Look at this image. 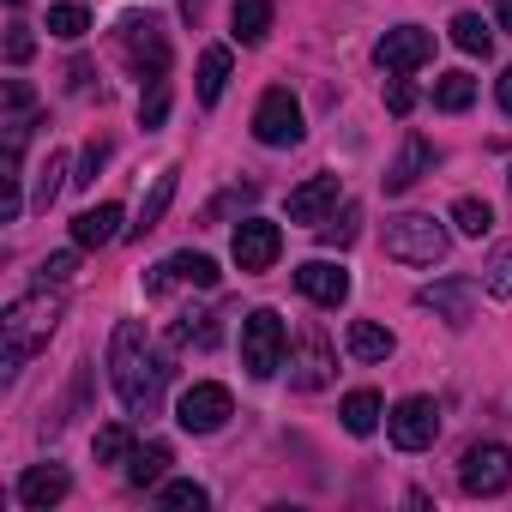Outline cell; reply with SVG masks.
Listing matches in <instances>:
<instances>
[{"mask_svg":"<svg viewBox=\"0 0 512 512\" xmlns=\"http://www.w3.org/2000/svg\"><path fill=\"white\" fill-rule=\"evenodd\" d=\"M494 19H500V31H512V0H494Z\"/></svg>","mask_w":512,"mask_h":512,"instance_id":"obj_42","label":"cell"},{"mask_svg":"<svg viewBox=\"0 0 512 512\" xmlns=\"http://www.w3.org/2000/svg\"><path fill=\"white\" fill-rule=\"evenodd\" d=\"M73 272H79V260H73V253H49V260L37 266V290H61Z\"/></svg>","mask_w":512,"mask_h":512,"instance_id":"obj_37","label":"cell"},{"mask_svg":"<svg viewBox=\"0 0 512 512\" xmlns=\"http://www.w3.org/2000/svg\"><path fill=\"white\" fill-rule=\"evenodd\" d=\"M169 284H193V290H217V260L211 253H175L145 278V296H163Z\"/></svg>","mask_w":512,"mask_h":512,"instance_id":"obj_13","label":"cell"},{"mask_svg":"<svg viewBox=\"0 0 512 512\" xmlns=\"http://www.w3.org/2000/svg\"><path fill=\"white\" fill-rule=\"evenodd\" d=\"M91 31V13L79 7V0H67V7H49V37H61V43H79Z\"/></svg>","mask_w":512,"mask_h":512,"instance_id":"obj_31","label":"cell"},{"mask_svg":"<svg viewBox=\"0 0 512 512\" xmlns=\"http://www.w3.org/2000/svg\"><path fill=\"white\" fill-rule=\"evenodd\" d=\"M386 434H392L398 452H428V446L440 440V410H434V398H398V404L386 410Z\"/></svg>","mask_w":512,"mask_h":512,"instance_id":"obj_6","label":"cell"},{"mask_svg":"<svg viewBox=\"0 0 512 512\" xmlns=\"http://www.w3.org/2000/svg\"><path fill=\"white\" fill-rule=\"evenodd\" d=\"M91 452H97V464H121V458H133V434L121 422H109V428H97Z\"/></svg>","mask_w":512,"mask_h":512,"instance_id":"obj_34","label":"cell"},{"mask_svg":"<svg viewBox=\"0 0 512 512\" xmlns=\"http://www.w3.org/2000/svg\"><path fill=\"white\" fill-rule=\"evenodd\" d=\"M500 109H506V115H512V67H506V73H500Z\"/></svg>","mask_w":512,"mask_h":512,"instance_id":"obj_41","label":"cell"},{"mask_svg":"<svg viewBox=\"0 0 512 512\" xmlns=\"http://www.w3.org/2000/svg\"><path fill=\"white\" fill-rule=\"evenodd\" d=\"M229 247H235V266H241L247 278H253V272H272L278 253H284V229H278L272 217H247V223H235Z\"/></svg>","mask_w":512,"mask_h":512,"instance_id":"obj_8","label":"cell"},{"mask_svg":"<svg viewBox=\"0 0 512 512\" xmlns=\"http://www.w3.org/2000/svg\"><path fill=\"white\" fill-rule=\"evenodd\" d=\"M229 25H235V43H266V31H272V0H235V13H229Z\"/></svg>","mask_w":512,"mask_h":512,"instance_id":"obj_22","label":"cell"},{"mask_svg":"<svg viewBox=\"0 0 512 512\" xmlns=\"http://www.w3.org/2000/svg\"><path fill=\"white\" fill-rule=\"evenodd\" d=\"M121 49L133 55V67L145 79H163L169 73V37H163V19H121Z\"/></svg>","mask_w":512,"mask_h":512,"instance_id":"obj_10","label":"cell"},{"mask_svg":"<svg viewBox=\"0 0 512 512\" xmlns=\"http://www.w3.org/2000/svg\"><path fill=\"white\" fill-rule=\"evenodd\" d=\"M476 103V79L470 73H446L440 85H434V109H446V115H464Z\"/></svg>","mask_w":512,"mask_h":512,"instance_id":"obj_27","label":"cell"},{"mask_svg":"<svg viewBox=\"0 0 512 512\" xmlns=\"http://www.w3.org/2000/svg\"><path fill=\"white\" fill-rule=\"evenodd\" d=\"M61 175H67V157H61V151H49V157H43V169H37L31 211H49V205H55V193H61Z\"/></svg>","mask_w":512,"mask_h":512,"instance_id":"obj_32","label":"cell"},{"mask_svg":"<svg viewBox=\"0 0 512 512\" xmlns=\"http://www.w3.org/2000/svg\"><path fill=\"white\" fill-rule=\"evenodd\" d=\"M506 181H512V175H506Z\"/></svg>","mask_w":512,"mask_h":512,"instance_id":"obj_44","label":"cell"},{"mask_svg":"<svg viewBox=\"0 0 512 512\" xmlns=\"http://www.w3.org/2000/svg\"><path fill=\"white\" fill-rule=\"evenodd\" d=\"M452 43H458L464 55H488V49H494V37H488V25H482L476 13H458V19H452Z\"/></svg>","mask_w":512,"mask_h":512,"instance_id":"obj_33","label":"cell"},{"mask_svg":"<svg viewBox=\"0 0 512 512\" xmlns=\"http://www.w3.org/2000/svg\"><path fill=\"white\" fill-rule=\"evenodd\" d=\"M73 494V476L61 470V464H31L25 476H19V506H31V512H49V506H61Z\"/></svg>","mask_w":512,"mask_h":512,"instance_id":"obj_16","label":"cell"},{"mask_svg":"<svg viewBox=\"0 0 512 512\" xmlns=\"http://www.w3.org/2000/svg\"><path fill=\"white\" fill-rule=\"evenodd\" d=\"M386 109H392V115H410V109H416V85H410L404 73L386 85Z\"/></svg>","mask_w":512,"mask_h":512,"instance_id":"obj_40","label":"cell"},{"mask_svg":"<svg viewBox=\"0 0 512 512\" xmlns=\"http://www.w3.org/2000/svg\"><path fill=\"white\" fill-rule=\"evenodd\" d=\"M452 229H458V235H470V241H482V235L494 229V211H488L482 199H470V193H464V199H452Z\"/></svg>","mask_w":512,"mask_h":512,"instance_id":"obj_28","label":"cell"},{"mask_svg":"<svg viewBox=\"0 0 512 512\" xmlns=\"http://www.w3.org/2000/svg\"><path fill=\"white\" fill-rule=\"evenodd\" d=\"M103 163H109V139H91V145H85V157H79V175H73V181H79V187H91Z\"/></svg>","mask_w":512,"mask_h":512,"instance_id":"obj_38","label":"cell"},{"mask_svg":"<svg viewBox=\"0 0 512 512\" xmlns=\"http://www.w3.org/2000/svg\"><path fill=\"white\" fill-rule=\"evenodd\" d=\"M229 416H235V398H229V386H217V380L187 386L181 404H175V422H181L187 434H217Z\"/></svg>","mask_w":512,"mask_h":512,"instance_id":"obj_7","label":"cell"},{"mask_svg":"<svg viewBox=\"0 0 512 512\" xmlns=\"http://www.w3.org/2000/svg\"><path fill=\"white\" fill-rule=\"evenodd\" d=\"M338 416H344V428H350V434H374V428H380V416H386V404H380V392H350Z\"/></svg>","mask_w":512,"mask_h":512,"instance_id":"obj_25","label":"cell"},{"mask_svg":"<svg viewBox=\"0 0 512 512\" xmlns=\"http://www.w3.org/2000/svg\"><path fill=\"white\" fill-rule=\"evenodd\" d=\"M482 290L488 296H512V241H500L482 260Z\"/></svg>","mask_w":512,"mask_h":512,"instance_id":"obj_30","label":"cell"},{"mask_svg":"<svg viewBox=\"0 0 512 512\" xmlns=\"http://www.w3.org/2000/svg\"><path fill=\"white\" fill-rule=\"evenodd\" d=\"M356 235H362V211H356V205H344V211H332V217L320 223V247H332V253L350 247Z\"/></svg>","mask_w":512,"mask_h":512,"instance_id":"obj_29","label":"cell"},{"mask_svg":"<svg viewBox=\"0 0 512 512\" xmlns=\"http://www.w3.org/2000/svg\"><path fill=\"white\" fill-rule=\"evenodd\" d=\"M175 175H181V169H163V175L151 181V193H145V205H139V223H133V235H139V241L163 223V211H169V199H175Z\"/></svg>","mask_w":512,"mask_h":512,"instance_id":"obj_23","label":"cell"},{"mask_svg":"<svg viewBox=\"0 0 512 512\" xmlns=\"http://www.w3.org/2000/svg\"><path fill=\"white\" fill-rule=\"evenodd\" d=\"M157 500H163V506H175V512H205V488H199V482H187V476L157 482Z\"/></svg>","mask_w":512,"mask_h":512,"instance_id":"obj_35","label":"cell"},{"mask_svg":"<svg viewBox=\"0 0 512 512\" xmlns=\"http://www.w3.org/2000/svg\"><path fill=\"white\" fill-rule=\"evenodd\" d=\"M13 7H19V0H13Z\"/></svg>","mask_w":512,"mask_h":512,"instance_id":"obj_43","label":"cell"},{"mask_svg":"<svg viewBox=\"0 0 512 512\" xmlns=\"http://www.w3.org/2000/svg\"><path fill=\"white\" fill-rule=\"evenodd\" d=\"M115 235H121V205H91V211L73 217V241L79 247H109Z\"/></svg>","mask_w":512,"mask_h":512,"instance_id":"obj_19","label":"cell"},{"mask_svg":"<svg viewBox=\"0 0 512 512\" xmlns=\"http://www.w3.org/2000/svg\"><path fill=\"white\" fill-rule=\"evenodd\" d=\"M223 85H229V49H205L199 55V103L211 109L223 97Z\"/></svg>","mask_w":512,"mask_h":512,"instance_id":"obj_26","label":"cell"},{"mask_svg":"<svg viewBox=\"0 0 512 512\" xmlns=\"http://www.w3.org/2000/svg\"><path fill=\"white\" fill-rule=\"evenodd\" d=\"M332 368H338V356H332L326 332L308 326L302 344L290 350V386H296V392H320V386H332Z\"/></svg>","mask_w":512,"mask_h":512,"instance_id":"obj_12","label":"cell"},{"mask_svg":"<svg viewBox=\"0 0 512 512\" xmlns=\"http://www.w3.org/2000/svg\"><path fill=\"white\" fill-rule=\"evenodd\" d=\"M458 488L488 500V494H506L512 488V452L506 446H470L464 464H458Z\"/></svg>","mask_w":512,"mask_h":512,"instance_id":"obj_9","label":"cell"},{"mask_svg":"<svg viewBox=\"0 0 512 512\" xmlns=\"http://www.w3.org/2000/svg\"><path fill=\"white\" fill-rule=\"evenodd\" d=\"M416 308H428V314H440V320H452V326H470V314H476V284H470V278H440V284L416 290Z\"/></svg>","mask_w":512,"mask_h":512,"instance_id":"obj_15","label":"cell"},{"mask_svg":"<svg viewBox=\"0 0 512 512\" xmlns=\"http://www.w3.org/2000/svg\"><path fill=\"white\" fill-rule=\"evenodd\" d=\"M428 169H434V145H428L422 133H410V139H404V151H398V163L386 169V193H410Z\"/></svg>","mask_w":512,"mask_h":512,"instance_id":"obj_18","label":"cell"},{"mask_svg":"<svg viewBox=\"0 0 512 512\" xmlns=\"http://www.w3.org/2000/svg\"><path fill=\"white\" fill-rule=\"evenodd\" d=\"M296 290L308 302H320V308H344L350 302V272L332 266V260H302L296 266Z\"/></svg>","mask_w":512,"mask_h":512,"instance_id":"obj_14","label":"cell"},{"mask_svg":"<svg viewBox=\"0 0 512 512\" xmlns=\"http://www.w3.org/2000/svg\"><path fill=\"white\" fill-rule=\"evenodd\" d=\"M31 55H37V37H31L25 25H13V31H7V61H13V67H25Z\"/></svg>","mask_w":512,"mask_h":512,"instance_id":"obj_39","label":"cell"},{"mask_svg":"<svg viewBox=\"0 0 512 512\" xmlns=\"http://www.w3.org/2000/svg\"><path fill=\"white\" fill-rule=\"evenodd\" d=\"M55 320H61V302H55L49 290H37V296L13 302V308H7V320H0V368L19 374V368H25V362L55 338Z\"/></svg>","mask_w":512,"mask_h":512,"instance_id":"obj_2","label":"cell"},{"mask_svg":"<svg viewBox=\"0 0 512 512\" xmlns=\"http://www.w3.org/2000/svg\"><path fill=\"white\" fill-rule=\"evenodd\" d=\"M446 247H452V235L428 211H404V217L386 223V253H392L398 266H440Z\"/></svg>","mask_w":512,"mask_h":512,"instance_id":"obj_3","label":"cell"},{"mask_svg":"<svg viewBox=\"0 0 512 512\" xmlns=\"http://www.w3.org/2000/svg\"><path fill=\"white\" fill-rule=\"evenodd\" d=\"M284 350H290V332H284V320L272 308H253L241 320V362H247L253 380H272L284 368Z\"/></svg>","mask_w":512,"mask_h":512,"instance_id":"obj_4","label":"cell"},{"mask_svg":"<svg viewBox=\"0 0 512 512\" xmlns=\"http://www.w3.org/2000/svg\"><path fill=\"white\" fill-rule=\"evenodd\" d=\"M374 61H380L386 73H416V67H428V61H434V31L398 25V31H386V37L374 43Z\"/></svg>","mask_w":512,"mask_h":512,"instance_id":"obj_11","label":"cell"},{"mask_svg":"<svg viewBox=\"0 0 512 512\" xmlns=\"http://www.w3.org/2000/svg\"><path fill=\"white\" fill-rule=\"evenodd\" d=\"M109 380H115L127 416H157L163 386H169V362L151 350V338H145L139 320H121L115 326V338H109Z\"/></svg>","mask_w":512,"mask_h":512,"instance_id":"obj_1","label":"cell"},{"mask_svg":"<svg viewBox=\"0 0 512 512\" xmlns=\"http://www.w3.org/2000/svg\"><path fill=\"white\" fill-rule=\"evenodd\" d=\"M253 139L272 145V151H284V145L302 139V103H296L290 85H272V91L260 97V109H253Z\"/></svg>","mask_w":512,"mask_h":512,"instance_id":"obj_5","label":"cell"},{"mask_svg":"<svg viewBox=\"0 0 512 512\" xmlns=\"http://www.w3.org/2000/svg\"><path fill=\"white\" fill-rule=\"evenodd\" d=\"M163 115H169V73H163V79H151V91L139 97V127L151 133V127H163Z\"/></svg>","mask_w":512,"mask_h":512,"instance_id":"obj_36","label":"cell"},{"mask_svg":"<svg viewBox=\"0 0 512 512\" xmlns=\"http://www.w3.org/2000/svg\"><path fill=\"white\" fill-rule=\"evenodd\" d=\"M338 211V175H314V181H302L296 193H290V223H326Z\"/></svg>","mask_w":512,"mask_h":512,"instance_id":"obj_17","label":"cell"},{"mask_svg":"<svg viewBox=\"0 0 512 512\" xmlns=\"http://www.w3.org/2000/svg\"><path fill=\"white\" fill-rule=\"evenodd\" d=\"M169 464H175V452H169L163 440H145V446H133V458H127V482H133V488H151V482H163Z\"/></svg>","mask_w":512,"mask_h":512,"instance_id":"obj_21","label":"cell"},{"mask_svg":"<svg viewBox=\"0 0 512 512\" xmlns=\"http://www.w3.org/2000/svg\"><path fill=\"white\" fill-rule=\"evenodd\" d=\"M223 314H181L175 326H169V344H193V350H211L217 338H223V326H217Z\"/></svg>","mask_w":512,"mask_h":512,"instance_id":"obj_24","label":"cell"},{"mask_svg":"<svg viewBox=\"0 0 512 512\" xmlns=\"http://www.w3.org/2000/svg\"><path fill=\"white\" fill-rule=\"evenodd\" d=\"M344 344H350V356H356V362H386V356L398 350V344H392V332H386V326H374V320H350Z\"/></svg>","mask_w":512,"mask_h":512,"instance_id":"obj_20","label":"cell"}]
</instances>
